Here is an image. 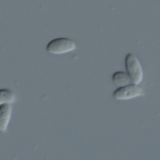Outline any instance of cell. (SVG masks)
Returning a JSON list of instances; mask_svg holds the SVG:
<instances>
[{"instance_id": "1", "label": "cell", "mask_w": 160, "mask_h": 160, "mask_svg": "<svg viewBox=\"0 0 160 160\" xmlns=\"http://www.w3.org/2000/svg\"><path fill=\"white\" fill-rule=\"evenodd\" d=\"M127 73L131 79L132 83L139 84L143 78V70L139 59L132 53H128L125 58Z\"/></svg>"}, {"instance_id": "2", "label": "cell", "mask_w": 160, "mask_h": 160, "mask_svg": "<svg viewBox=\"0 0 160 160\" xmlns=\"http://www.w3.org/2000/svg\"><path fill=\"white\" fill-rule=\"evenodd\" d=\"M76 43L67 38H58L50 41L46 50L51 54H65L76 50Z\"/></svg>"}, {"instance_id": "3", "label": "cell", "mask_w": 160, "mask_h": 160, "mask_svg": "<svg viewBox=\"0 0 160 160\" xmlns=\"http://www.w3.org/2000/svg\"><path fill=\"white\" fill-rule=\"evenodd\" d=\"M144 95L142 87L138 84H128L126 86L119 87L113 92V98L116 100H128L131 98H139Z\"/></svg>"}, {"instance_id": "4", "label": "cell", "mask_w": 160, "mask_h": 160, "mask_svg": "<svg viewBox=\"0 0 160 160\" xmlns=\"http://www.w3.org/2000/svg\"><path fill=\"white\" fill-rule=\"evenodd\" d=\"M12 108L10 104L0 105V132H6L10 121Z\"/></svg>"}, {"instance_id": "5", "label": "cell", "mask_w": 160, "mask_h": 160, "mask_svg": "<svg viewBox=\"0 0 160 160\" xmlns=\"http://www.w3.org/2000/svg\"><path fill=\"white\" fill-rule=\"evenodd\" d=\"M112 82H114V84L122 87V86H126L128 84H131V79L128 76V74L127 72L124 71H116L113 73L112 75Z\"/></svg>"}, {"instance_id": "6", "label": "cell", "mask_w": 160, "mask_h": 160, "mask_svg": "<svg viewBox=\"0 0 160 160\" xmlns=\"http://www.w3.org/2000/svg\"><path fill=\"white\" fill-rule=\"evenodd\" d=\"M15 96L12 91L8 89H0V105L10 104L14 102Z\"/></svg>"}]
</instances>
